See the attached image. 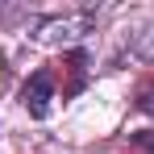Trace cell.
Listing matches in <instances>:
<instances>
[{
  "label": "cell",
  "instance_id": "obj_1",
  "mask_svg": "<svg viewBox=\"0 0 154 154\" xmlns=\"http://www.w3.org/2000/svg\"><path fill=\"white\" fill-rule=\"evenodd\" d=\"M92 29H96V13H92V8L33 17V38H38V42H79V38L92 33Z\"/></svg>",
  "mask_w": 154,
  "mask_h": 154
},
{
  "label": "cell",
  "instance_id": "obj_2",
  "mask_svg": "<svg viewBox=\"0 0 154 154\" xmlns=\"http://www.w3.org/2000/svg\"><path fill=\"white\" fill-rule=\"evenodd\" d=\"M50 100H54V75L50 71H33V75L21 83V104H25V112L33 121H46Z\"/></svg>",
  "mask_w": 154,
  "mask_h": 154
},
{
  "label": "cell",
  "instance_id": "obj_3",
  "mask_svg": "<svg viewBox=\"0 0 154 154\" xmlns=\"http://www.w3.org/2000/svg\"><path fill=\"white\" fill-rule=\"evenodd\" d=\"M67 63H71V88H67V96H79L83 83H88V50H71Z\"/></svg>",
  "mask_w": 154,
  "mask_h": 154
},
{
  "label": "cell",
  "instance_id": "obj_4",
  "mask_svg": "<svg viewBox=\"0 0 154 154\" xmlns=\"http://www.w3.org/2000/svg\"><path fill=\"white\" fill-rule=\"evenodd\" d=\"M129 54H133V58H142V63H154V25L137 29V33L129 38Z\"/></svg>",
  "mask_w": 154,
  "mask_h": 154
},
{
  "label": "cell",
  "instance_id": "obj_5",
  "mask_svg": "<svg viewBox=\"0 0 154 154\" xmlns=\"http://www.w3.org/2000/svg\"><path fill=\"white\" fill-rule=\"evenodd\" d=\"M129 146L142 154H154V129H137V133H129Z\"/></svg>",
  "mask_w": 154,
  "mask_h": 154
}]
</instances>
